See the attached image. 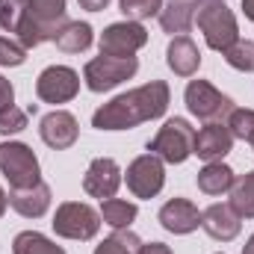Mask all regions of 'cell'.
<instances>
[{"instance_id": "cell-1", "label": "cell", "mask_w": 254, "mask_h": 254, "mask_svg": "<svg viewBox=\"0 0 254 254\" xmlns=\"http://www.w3.org/2000/svg\"><path fill=\"white\" fill-rule=\"evenodd\" d=\"M169 98H172L169 83L151 80L133 92L113 98L101 110H95L92 127H98V130H130V127L145 125V122H154L169 110Z\"/></svg>"}, {"instance_id": "cell-2", "label": "cell", "mask_w": 254, "mask_h": 254, "mask_svg": "<svg viewBox=\"0 0 254 254\" xmlns=\"http://www.w3.org/2000/svg\"><path fill=\"white\" fill-rule=\"evenodd\" d=\"M65 24H68L65 0H24V15L15 39L21 42V48L30 51L45 42H54Z\"/></svg>"}, {"instance_id": "cell-3", "label": "cell", "mask_w": 254, "mask_h": 254, "mask_svg": "<svg viewBox=\"0 0 254 254\" xmlns=\"http://www.w3.org/2000/svg\"><path fill=\"white\" fill-rule=\"evenodd\" d=\"M198 30L204 33L207 48L225 54L237 39H240V27L234 12L228 9L225 0H204L198 6Z\"/></svg>"}, {"instance_id": "cell-4", "label": "cell", "mask_w": 254, "mask_h": 254, "mask_svg": "<svg viewBox=\"0 0 254 254\" xmlns=\"http://www.w3.org/2000/svg\"><path fill=\"white\" fill-rule=\"evenodd\" d=\"M192 148H195V130L187 119H169L160 127V133L148 142V151L172 166L187 163L192 157Z\"/></svg>"}, {"instance_id": "cell-5", "label": "cell", "mask_w": 254, "mask_h": 254, "mask_svg": "<svg viewBox=\"0 0 254 254\" xmlns=\"http://www.w3.org/2000/svg\"><path fill=\"white\" fill-rule=\"evenodd\" d=\"M0 172L6 175L12 190H27V187H36L42 181L39 160H36L33 148L24 142H3L0 145Z\"/></svg>"}, {"instance_id": "cell-6", "label": "cell", "mask_w": 254, "mask_h": 254, "mask_svg": "<svg viewBox=\"0 0 254 254\" xmlns=\"http://www.w3.org/2000/svg\"><path fill=\"white\" fill-rule=\"evenodd\" d=\"M184 98H187V110H190L195 119H201V122H225L237 107H234V101L228 98V95H222L213 83H207V80H190V86H187V92H184Z\"/></svg>"}, {"instance_id": "cell-7", "label": "cell", "mask_w": 254, "mask_h": 254, "mask_svg": "<svg viewBox=\"0 0 254 254\" xmlns=\"http://www.w3.org/2000/svg\"><path fill=\"white\" fill-rule=\"evenodd\" d=\"M54 231L57 237L65 240H92L98 231H101V213L83 201H65L57 207V216H54Z\"/></svg>"}, {"instance_id": "cell-8", "label": "cell", "mask_w": 254, "mask_h": 254, "mask_svg": "<svg viewBox=\"0 0 254 254\" xmlns=\"http://www.w3.org/2000/svg\"><path fill=\"white\" fill-rule=\"evenodd\" d=\"M139 71V60L136 57H95L83 68V80L92 92H110L119 83L130 80Z\"/></svg>"}, {"instance_id": "cell-9", "label": "cell", "mask_w": 254, "mask_h": 254, "mask_svg": "<svg viewBox=\"0 0 254 254\" xmlns=\"http://www.w3.org/2000/svg\"><path fill=\"white\" fill-rule=\"evenodd\" d=\"M80 92V77L68 65H51L36 80V95L45 104H68Z\"/></svg>"}, {"instance_id": "cell-10", "label": "cell", "mask_w": 254, "mask_h": 254, "mask_svg": "<svg viewBox=\"0 0 254 254\" xmlns=\"http://www.w3.org/2000/svg\"><path fill=\"white\" fill-rule=\"evenodd\" d=\"M166 184V169H163V160L157 154H142L136 157L130 166H127V190L133 192L136 198H154L160 195Z\"/></svg>"}, {"instance_id": "cell-11", "label": "cell", "mask_w": 254, "mask_h": 254, "mask_svg": "<svg viewBox=\"0 0 254 254\" xmlns=\"http://www.w3.org/2000/svg\"><path fill=\"white\" fill-rule=\"evenodd\" d=\"M145 42H148V33L139 21H119L101 33V54L104 57H133L139 48H145Z\"/></svg>"}, {"instance_id": "cell-12", "label": "cell", "mask_w": 254, "mask_h": 254, "mask_svg": "<svg viewBox=\"0 0 254 254\" xmlns=\"http://www.w3.org/2000/svg\"><path fill=\"white\" fill-rule=\"evenodd\" d=\"M119 187H122V169H119V163L113 157H98V160L89 163V169L83 175L86 195L107 201V198H113L119 192Z\"/></svg>"}, {"instance_id": "cell-13", "label": "cell", "mask_w": 254, "mask_h": 254, "mask_svg": "<svg viewBox=\"0 0 254 254\" xmlns=\"http://www.w3.org/2000/svg\"><path fill=\"white\" fill-rule=\"evenodd\" d=\"M234 148V133L228 130L225 122H210L195 133V148L192 154H198L204 163H219L225 154H231Z\"/></svg>"}, {"instance_id": "cell-14", "label": "cell", "mask_w": 254, "mask_h": 254, "mask_svg": "<svg viewBox=\"0 0 254 254\" xmlns=\"http://www.w3.org/2000/svg\"><path fill=\"white\" fill-rule=\"evenodd\" d=\"M39 133H42V142H45L48 148H54V151H65V148H71V145L77 142L80 127H77V119H74L71 113H65V110H54V113H48V116L42 119Z\"/></svg>"}, {"instance_id": "cell-15", "label": "cell", "mask_w": 254, "mask_h": 254, "mask_svg": "<svg viewBox=\"0 0 254 254\" xmlns=\"http://www.w3.org/2000/svg\"><path fill=\"white\" fill-rule=\"evenodd\" d=\"M201 228H204L213 240L231 243V240L240 234L243 222H240V216H237V210H234L231 204H210V207L201 213Z\"/></svg>"}, {"instance_id": "cell-16", "label": "cell", "mask_w": 254, "mask_h": 254, "mask_svg": "<svg viewBox=\"0 0 254 254\" xmlns=\"http://www.w3.org/2000/svg\"><path fill=\"white\" fill-rule=\"evenodd\" d=\"M160 225L169 234H192L201 225V213L187 198H172L160 207Z\"/></svg>"}, {"instance_id": "cell-17", "label": "cell", "mask_w": 254, "mask_h": 254, "mask_svg": "<svg viewBox=\"0 0 254 254\" xmlns=\"http://www.w3.org/2000/svg\"><path fill=\"white\" fill-rule=\"evenodd\" d=\"M9 207L15 213H21L24 219H39L48 213L51 207V187L48 184H36V187H27V190H12L9 192Z\"/></svg>"}, {"instance_id": "cell-18", "label": "cell", "mask_w": 254, "mask_h": 254, "mask_svg": "<svg viewBox=\"0 0 254 254\" xmlns=\"http://www.w3.org/2000/svg\"><path fill=\"white\" fill-rule=\"evenodd\" d=\"M166 63L178 77H192L201 65V51L190 36H175L169 51H166Z\"/></svg>"}, {"instance_id": "cell-19", "label": "cell", "mask_w": 254, "mask_h": 254, "mask_svg": "<svg viewBox=\"0 0 254 254\" xmlns=\"http://www.w3.org/2000/svg\"><path fill=\"white\" fill-rule=\"evenodd\" d=\"M201 3H204V0H201ZM201 3H195V0H172L169 6H163V9H160V27H163V33L187 36Z\"/></svg>"}, {"instance_id": "cell-20", "label": "cell", "mask_w": 254, "mask_h": 254, "mask_svg": "<svg viewBox=\"0 0 254 254\" xmlns=\"http://www.w3.org/2000/svg\"><path fill=\"white\" fill-rule=\"evenodd\" d=\"M57 48L63 54H83L92 45V27L86 21H68L63 30L57 33Z\"/></svg>"}, {"instance_id": "cell-21", "label": "cell", "mask_w": 254, "mask_h": 254, "mask_svg": "<svg viewBox=\"0 0 254 254\" xmlns=\"http://www.w3.org/2000/svg\"><path fill=\"white\" fill-rule=\"evenodd\" d=\"M234 172L225 166V163H207L201 172H198V190L204 195H222V192L231 190L234 184Z\"/></svg>"}, {"instance_id": "cell-22", "label": "cell", "mask_w": 254, "mask_h": 254, "mask_svg": "<svg viewBox=\"0 0 254 254\" xmlns=\"http://www.w3.org/2000/svg\"><path fill=\"white\" fill-rule=\"evenodd\" d=\"M136 216H139V207L133 201H125V198H107V201H101V219L110 228H116V231L130 228Z\"/></svg>"}, {"instance_id": "cell-23", "label": "cell", "mask_w": 254, "mask_h": 254, "mask_svg": "<svg viewBox=\"0 0 254 254\" xmlns=\"http://www.w3.org/2000/svg\"><path fill=\"white\" fill-rule=\"evenodd\" d=\"M231 207L237 210L240 219H254V172L234 178L231 184Z\"/></svg>"}, {"instance_id": "cell-24", "label": "cell", "mask_w": 254, "mask_h": 254, "mask_svg": "<svg viewBox=\"0 0 254 254\" xmlns=\"http://www.w3.org/2000/svg\"><path fill=\"white\" fill-rule=\"evenodd\" d=\"M12 254H65L63 246L51 243L39 231H21L12 243Z\"/></svg>"}, {"instance_id": "cell-25", "label": "cell", "mask_w": 254, "mask_h": 254, "mask_svg": "<svg viewBox=\"0 0 254 254\" xmlns=\"http://www.w3.org/2000/svg\"><path fill=\"white\" fill-rule=\"evenodd\" d=\"M139 249H142V240L125 228V231H116L113 237H107L95 249V254H139Z\"/></svg>"}, {"instance_id": "cell-26", "label": "cell", "mask_w": 254, "mask_h": 254, "mask_svg": "<svg viewBox=\"0 0 254 254\" xmlns=\"http://www.w3.org/2000/svg\"><path fill=\"white\" fill-rule=\"evenodd\" d=\"M225 63L231 65V68H237V71H254V42H243V39H237L228 51H225Z\"/></svg>"}, {"instance_id": "cell-27", "label": "cell", "mask_w": 254, "mask_h": 254, "mask_svg": "<svg viewBox=\"0 0 254 254\" xmlns=\"http://www.w3.org/2000/svg\"><path fill=\"white\" fill-rule=\"evenodd\" d=\"M228 130L234 133V139H243V142H254V110H234L231 116H228Z\"/></svg>"}, {"instance_id": "cell-28", "label": "cell", "mask_w": 254, "mask_h": 254, "mask_svg": "<svg viewBox=\"0 0 254 254\" xmlns=\"http://www.w3.org/2000/svg\"><path fill=\"white\" fill-rule=\"evenodd\" d=\"M119 9L125 12L130 21H145V18L160 15L163 0H119Z\"/></svg>"}, {"instance_id": "cell-29", "label": "cell", "mask_w": 254, "mask_h": 254, "mask_svg": "<svg viewBox=\"0 0 254 254\" xmlns=\"http://www.w3.org/2000/svg\"><path fill=\"white\" fill-rule=\"evenodd\" d=\"M21 15H24V0H0V27H3L12 39H15V33H18Z\"/></svg>"}, {"instance_id": "cell-30", "label": "cell", "mask_w": 254, "mask_h": 254, "mask_svg": "<svg viewBox=\"0 0 254 254\" xmlns=\"http://www.w3.org/2000/svg\"><path fill=\"white\" fill-rule=\"evenodd\" d=\"M27 110H18V107H9L0 113V136H12V133H21L27 127Z\"/></svg>"}, {"instance_id": "cell-31", "label": "cell", "mask_w": 254, "mask_h": 254, "mask_svg": "<svg viewBox=\"0 0 254 254\" xmlns=\"http://www.w3.org/2000/svg\"><path fill=\"white\" fill-rule=\"evenodd\" d=\"M27 60V48H21L18 39L0 36V65H21Z\"/></svg>"}, {"instance_id": "cell-32", "label": "cell", "mask_w": 254, "mask_h": 254, "mask_svg": "<svg viewBox=\"0 0 254 254\" xmlns=\"http://www.w3.org/2000/svg\"><path fill=\"white\" fill-rule=\"evenodd\" d=\"M9 107H15V89H12V83L0 74V113L9 110Z\"/></svg>"}, {"instance_id": "cell-33", "label": "cell", "mask_w": 254, "mask_h": 254, "mask_svg": "<svg viewBox=\"0 0 254 254\" xmlns=\"http://www.w3.org/2000/svg\"><path fill=\"white\" fill-rule=\"evenodd\" d=\"M139 254H172V249L169 246H163V243H142V249H139Z\"/></svg>"}, {"instance_id": "cell-34", "label": "cell", "mask_w": 254, "mask_h": 254, "mask_svg": "<svg viewBox=\"0 0 254 254\" xmlns=\"http://www.w3.org/2000/svg\"><path fill=\"white\" fill-rule=\"evenodd\" d=\"M83 9H89V12H101V9H107L110 6V0H77Z\"/></svg>"}, {"instance_id": "cell-35", "label": "cell", "mask_w": 254, "mask_h": 254, "mask_svg": "<svg viewBox=\"0 0 254 254\" xmlns=\"http://www.w3.org/2000/svg\"><path fill=\"white\" fill-rule=\"evenodd\" d=\"M243 12L249 21H254V0H243Z\"/></svg>"}, {"instance_id": "cell-36", "label": "cell", "mask_w": 254, "mask_h": 254, "mask_svg": "<svg viewBox=\"0 0 254 254\" xmlns=\"http://www.w3.org/2000/svg\"><path fill=\"white\" fill-rule=\"evenodd\" d=\"M6 204H9V195L3 192V187H0V216L6 213Z\"/></svg>"}, {"instance_id": "cell-37", "label": "cell", "mask_w": 254, "mask_h": 254, "mask_svg": "<svg viewBox=\"0 0 254 254\" xmlns=\"http://www.w3.org/2000/svg\"><path fill=\"white\" fill-rule=\"evenodd\" d=\"M243 254H254V234L249 237V243L243 246Z\"/></svg>"}, {"instance_id": "cell-38", "label": "cell", "mask_w": 254, "mask_h": 254, "mask_svg": "<svg viewBox=\"0 0 254 254\" xmlns=\"http://www.w3.org/2000/svg\"><path fill=\"white\" fill-rule=\"evenodd\" d=\"M195 3H201V0H195Z\"/></svg>"}, {"instance_id": "cell-39", "label": "cell", "mask_w": 254, "mask_h": 254, "mask_svg": "<svg viewBox=\"0 0 254 254\" xmlns=\"http://www.w3.org/2000/svg\"><path fill=\"white\" fill-rule=\"evenodd\" d=\"M252 148H254V142H252Z\"/></svg>"}]
</instances>
